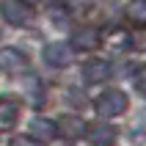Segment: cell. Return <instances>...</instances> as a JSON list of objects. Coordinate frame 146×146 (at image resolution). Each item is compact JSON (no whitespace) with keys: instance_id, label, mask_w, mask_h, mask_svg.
<instances>
[{"instance_id":"cell-1","label":"cell","mask_w":146,"mask_h":146,"mask_svg":"<svg viewBox=\"0 0 146 146\" xmlns=\"http://www.w3.org/2000/svg\"><path fill=\"white\" fill-rule=\"evenodd\" d=\"M127 94L124 91H116V88H110V91H105L102 97L94 102V108H97V113L102 116V119H113V116H121L124 110H127Z\"/></svg>"},{"instance_id":"cell-2","label":"cell","mask_w":146,"mask_h":146,"mask_svg":"<svg viewBox=\"0 0 146 146\" xmlns=\"http://www.w3.org/2000/svg\"><path fill=\"white\" fill-rule=\"evenodd\" d=\"M86 127L88 124L83 121L80 116H61L55 121V135H61L66 141H80L86 135Z\"/></svg>"},{"instance_id":"cell-3","label":"cell","mask_w":146,"mask_h":146,"mask_svg":"<svg viewBox=\"0 0 146 146\" xmlns=\"http://www.w3.org/2000/svg\"><path fill=\"white\" fill-rule=\"evenodd\" d=\"M3 17L11 25H28L33 11H31V6L25 0H3Z\"/></svg>"},{"instance_id":"cell-4","label":"cell","mask_w":146,"mask_h":146,"mask_svg":"<svg viewBox=\"0 0 146 146\" xmlns=\"http://www.w3.org/2000/svg\"><path fill=\"white\" fill-rule=\"evenodd\" d=\"M0 69L8 72V74H22L28 69V55L19 52V50H14V47L0 50Z\"/></svg>"},{"instance_id":"cell-5","label":"cell","mask_w":146,"mask_h":146,"mask_svg":"<svg viewBox=\"0 0 146 146\" xmlns=\"http://www.w3.org/2000/svg\"><path fill=\"white\" fill-rule=\"evenodd\" d=\"M74 58V50L69 47V44H64V41H52V44H47L44 47V61H47L50 66H69Z\"/></svg>"},{"instance_id":"cell-6","label":"cell","mask_w":146,"mask_h":146,"mask_svg":"<svg viewBox=\"0 0 146 146\" xmlns=\"http://www.w3.org/2000/svg\"><path fill=\"white\" fill-rule=\"evenodd\" d=\"M83 77H86V83H105L110 77V64L105 58H91L83 66Z\"/></svg>"},{"instance_id":"cell-7","label":"cell","mask_w":146,"mask_h":146,"mask_svg":"<svg viewBox=\"0 0 146 146\" xmlns=\"http://www.w3.org/2000/svg\"><path fill=\"white\" fill-rule=\"evenodd\" d=\"M86 135H88V141L94 146H110L116 141V127H110L105 121H97L91 127H86Z\"/></svg>"},{"instance_id":"cell-8","label":"cell","mask_w":146,"mask_h":146,"mask_svg":"<svg viewBox=\"0 0 146 146\" xmlns=\"http://www.w3.org/2000/svg\"><path fill=\"white\" fill-rule=\"evenodd\" d=\"M33 141H39V143H47V141L55 138V124L50 121V119H31V127H28Z\"/></svg>"},{"instance_id":"cell-9","label":"cell","mask_w":146,"mask_h":146,"mask_svg":"<svg viewBox=\"0 0 146 146\" xmlns=\"http://www.w3.org/2000/svg\"><path fill=\"white\" fill-rule=\"evenodd\" d=\"M72 44H74V50H94L99 44V31L97 28H77V31L72 33Z\"/></svg>"},{"instance_id":"cell-10","label":"cell","mask_w":146,"mask_h":146,"mask_svg":"<svg viewBox=\"0 0 146 146\" xmlns=\"http://www.w3.org/2000/svg\"><path fill=\"white\" fill-rule=\"evenodd\" d=\"M19 119V105L8 97H0V132L3 130H11Z\"/></svg>"},{"instance_id":"cell-11","label":"cell","mask_w":146,"mask_h":146,"mask_svg":"<svg viewBox=\"0 0 146 146\" xmlns=\"http://www.w3.org/2000/svg\"><path fill=\"white\" fill-rule=\"evenodd\" d=\"M127 19L132 25H138V28H146V0H130V6H127Z\"/></svg>"},{"instance_id":"cell-12","label":"cell","mask_w":146,"mask_h":146,"mask_svg":"<svg viewBox=\"0 0 146 146\" xmlns=\"http://www.w3.org/2000/svg\"><path fill=\"white\" fill-rule=\"evenodd\" d=\"M11 146H39V143H33V141L25 138V135H17V138H11Z\"/></svg>"},{"instance_id":"cell-13","label":"cell","mask_w":146,"mask_h":146,"mask_svg":"<svg viewBox=\"0 0 146 146\" xmlns=\"http://www.w3.org/2000/svg\"><path fill=\"white\" fill-rule=\"evenodd\" d=\"M132 47H135V50H146V33H143V36H135V39H132Z\"/></svg>"},{"instance_id":"cell-14","label":"cell","mask_w":146,"mask_h":146,"mask_svg":"<svg viewBox=\"0 0 146 146\" xmlns=\"http://www.w3.org/2000/svg\"><path fill=\"white\" fill-rule=\"evenodd\" d=\"M31 3H36V6H50L52 0H31Z\"/></svg>"}]
</instances>
